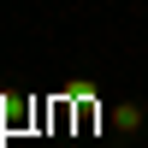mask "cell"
<instances>
[{
  "instance_id": "obj_1",
  "label": "cell",
  "mask_w": 148,
  "mask_h": 148,
  "mask_svg": "<svg viewBox=\"0 0 148 148\" xmlns=\"http://www.w3.org/2000/svg\"><path fill=\"white\" fill-rule=\"evenodd\" d=\"M107 125H113L119 136H136V130H142V107H136V101H119L113 113H107Z\"/></svg>"
}]
</instances>
